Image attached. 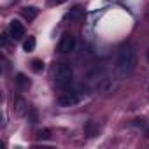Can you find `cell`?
I'll return each instance as SVG.
<instances>
[{
  "mask_svg": "<svg viewBox=\"0 0 149 149\" xmlns=\"http://www.w3.org/2000/svg\"><path fill=\"white\" fill-rule=\"evenodd\" d=\"M14 84H16L19 90H28V88H30V79L25 76V74H16Z\"/></svg>",
  "mask_w": 149,
  "mask_h": 149,
  "instance_id": "ba28073f",
  "label": "cell"
},
{
  "mask_svg": "<svg viewBox=\"0 0 149 149\" xmlns=\"http://www.w3.org/2000/svg\"><path fill=\"white\" fill-rule=\"evenodd\" d=\"M147 60H149V49H147Z\"/></svg>",
  "mask_w": 149,
  "mask_h": 149,
  "instance_id": "e0dca14e",
  "label": "cell"
},
{
  "mask_svg": "<svg viewBox=\"0 0 149 149\" xmlns=\"http://www.w3.org/2000/svg\"><path fill=\"white\" fill-rule=\"evenodd\" d=\"M32 70L33 72H42L44 70V61L42 60H33L32 61Z\"/></svg>",
  "mask_w": 149,
  "mask_h": 149,
  "instance_id": "7c38bea8",
  "label": "cell"
},
{
  "mask_svg": "<svg viewBox=\"0 0 149 149\" xmlns=\"http://www.w3.org/2000/svg\"><path fill=\"white\" fill-rule=\"evenodd\" d=\"M14 107H16V112H18V114H23V112H25V109H26V104H25V100L18 98V100H16V105H14Z\"/></svg>",
  "mask_w": 149,
  "mask_h": 149,
  "instance_id": "4fadbf2b",
  "label": "cell"
},
{
  "mask_svg": "<svg viewBox=\"0 0 149 149\" xmlns=\"http://www.w3.org/2000/svg\"><path fill=\"white\" fill-rule=\"evenodd\" d=\"M84 16H86V11H84V7H81V6L72 7V9L68 11V14H67V18H68L70 21H74V23L83 21V19H84Z\"/></svg>",
  "mask_w": 149,
  "mask_h": 149,
  "instance_id": "8992f818",
  "label": "cell"
},
{
  "mask_svg": "<svg viewBox=\"0 0 149 149\" xmlns=\"http://www.w3.org/2000/svg\"><path fill=\"white\" fill-rule=\"evenodd\" d=\"M79 102H81V97L76 91H63L56 98V104L60 107H74V105H77Z\"/></svg>",
  "mask_w": 149,
  "mask_h": 149,
  "instance_id": "3957f363",
  "label": "cell"
},
{
  "mask_svg": "<svg viewBox=\"0 0 149 149\" xmlns=\"http://www.w3.org/2000/svg\"><path fill=\"white\" fill-rule=\"evenodd\" d=\"M7 32H9V35H11L13 40H21V39L25 37V33H26L25 25H23L21 21H18V19H11Z\"/></svg>",
  "mask_w": 149,
  "mask_h": 149,
  "instance_id": "5b68a950",
  "label": "cell"
},
{
  "mask_svg": "<svg viewBox=\"0 0 149 149\" xmlns=\"http://www.w3.org/2000/svg\"><path fill=\"white\" fill-rule=\"evenodd\" d=\"M135 65H137V53L133 49V46L126 44L121 47L119 54H118V60H116V67H114V72H116V77L119 81L126 79L130 74L135 70Z\"/></svg>",
  "mask_w": 149,
  "mask_h": 149,
  "instance_id": "6da1fadb",
  "label": "cell"
},
{
  "mask_svg": "<svg viewBox=\"0 0 149 149\" xmlns=\"http://www.w3.org/2000/svg\"><path fill=\"white\" fill-rule=\"evenodd\" d=\"M67 0H49V4L51 6H61V4H65Z\"/></svg>",
  "mask_w": 149,
  "mask_h": 149,
  "instance_id": "9a60e30c",
  "label": "cell"
},
{
  "mask_svg": "<svg viewBox=\"0 0 149 149\" xmlns=\"http://www.w3.org/2000/svg\"><path fill=\"white\" fill-rule=\"evenodd\" d=\"M98 132H100V126H98L95 121H88V123L84 125V133H86L88 137H95V135H98Z\"/></svg>",
  "mask_w": 149,
  "mask_h": 149,
  "instance_id": "9c48e42d",
  "label": "cell"
},
{
  "mask_svg": "<svg viewBox=\"0 0 149 149\" xmlns=\"http://www.w3.org/2000/svg\"><path fill=\"white\" fill-rule=\"evenodd\" d=\"M35 44H37V42H35V37H28V39L23 42V49H25L26 53H32V51L35 49Z\"/></svg>",
  "mask_w": 149,
  "mask_h": 149,
  "instance_id": "30bf717a",
  "label": "cell"
},
{
  "mask_svg": "<svg viewBox=\"0 0 149 149\" xmlns=\"http://www.w3.org/2000/svg\"><path fill=\"white\" fill-rule=\"evenodd\" d=\"M53 77H54L56 86H60V88L68 86V84L72 83V77H74L70 65H67V63H63V61H61V63H56L54 68H53Z\"/></svg>",
  "mask_w": 149,
  "mask_h": 149,
  "instance_id": "7a4b0ae2",
  "label": "cell"
},
{
  "mask_svg": "<svg viewBox=\"0 0 149 149\" xmlns=\"http://www.w3.org/2000/svg\"><path fill=\"white\" fill-rule=\"evenodd\" d=\"M9 37H11L9 32H7V33H2V46H7V44H9Z\"/></svg>",
  "mask_w": 149,
  "mask_h": 149,
  "instance_id": "5bb4252c",
  "label": "cell"
},
{
  "mask_svg": "<svg viewBox=\"0 0 149 149\" xmlns=\"http://www.w3.org/2000/svg\"><path fill=\"white\" fill-rule=\"evenodd\" d=\"M144 132H146V137H149V121L144 123Z\"/></svg>",
  "mask_w": 149,
  "mask_h": 149,
  "instance_id": "2e32d148",
  "label": "cell"
},
{
  "mask_svg": "<svg viewBox=\"0 0 149 149\" xmlns=\"http://www.w3.org/2000/svg\"><path fill=\"white\" fill-rule=\"evenodd\" d=\"M74 49H76V37H74L72 33H63L60 42H58V51L61 54H68Z\"/></svg>",
  "mask_w": 149,
  "mask_h": 149,
  "instance_id": "277c9868",
  "label": "cell"
},
{
  "mask_svg": "<svg viewBox=\"0 0 149 149\" xmlns=\"http://www.w3.org/2000/svg\"><path fill=\"white\" fill-rule=\"evenodd\" d=\"M37 14H39V9L33 7V6H26V7L21 9V16H23L26 21H33V19L37 18Z\"/></svg>",
  "mask_w": 149,
  "mask_h": 149,
  "instance_id": "52a82bcc",
  "label": "cell"
},
{
  "mask_svg": "<svg viewBox=\"0 0 149 149\" xmlns=\"http://www.w3.org/2000/svg\"><path fill=\"white\" fill-rule=\"evenodd\" d=\"M37 139H39V140H49V139H51V130H47V128L39 130V132H37Z\"/></svg>",
  "mask_w": 149,
  "mask_h": 149,
  "instance_id": "8fae6325",
  "label": "cell"
}]
</instances>
